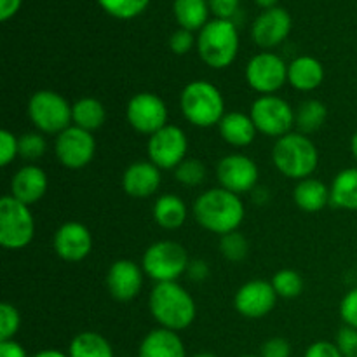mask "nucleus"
Wrapping results in <instances>:
<instances>
[{"instance_id":"f257e3e1","label":"nucleus","mask_w":357,"mask_h":357,"mask_svg":"<svg viewBox=\"0 0 357 357\" xmlns=\"http://www.w3.org/2000/svg\"><path fill=\"white\" fill-rule=\"evenodd\" d=\"M246 216L243 199L222 187L202 192L194 201V218L202 229L216 236L236 232Z\"/></svg>"},{"instance_id":"f03ea898","label":"nucleus","mask_w":357,"mask_h":357,"mask_svg":"<svg viewBox=\"0 0 357 357\" xmlns=\"http://www.w3.org/2000/svg\"><path fill=\"white\" fill-rule=\"evenodd\" d=\"M149 309L160 328L183 331L197 316L195 300L178 281L157 282L149 296Z\"/></svg>"},{"instance_id":"7ed1b4c3","label":"nucleus","mask_w":357,"mask_h":357,"mask_svg":"<svg viewBox=\"0 0 357 357\" xmlns=\"http://www.w3.org/2000/svg\"><path fill=\"white\" fill-rule=\"evenodd\" d=\"M272 162L282 176L305 180L312 176L319 164V152L312 139L302 132H288L278 138L272 149Z\"/></svg>"},{"instance_id":"20e7f679","label":"nucleus","mask_w":357,"mask_h":357,"mask_svg":"<svg viewBox=\"0 0 357 357\" xmlns=\"http://www.w3.org/2000/svg\"><path fill=\"white\" fill-rule=\"evenodd\" d=\"M180 108L183 117L195 128L218 126L225 112L223 94L208 80H192L180 94Z\"/></svg>"},{"instance_id":"39448f33","label":"nucleus","mask_w":357,"mask_h":357,"mask_svg":"<svg viewBox=\"0 0 357 357\" xmlns=\"http://www.w3.org/2000/svg\"><path fill=\"white\" fill-rule=\"evenodd\" d=\"M197 51L202 61L215 70L230 66L239 51L237 26L230 20H213L201 30Z\"/></svg>"},{"instance_id":"423d86ee","label":"nucleus","mask_w":357,"mask_h":357,"mask_svg":"<svg viewBox=\"0 0 357 357\" xmlns=\"http://www.w3.org/2000/svg\"><path fill=\"white\" fill-rule=\"evenodd\" d=\"M28 117L42 135H56L72 126V105L51 89H40L28 100Z\"/></svg>"},{"instance_id":"0eeeda50","label":"nucleus","mask_w":357,"mask_h":357,"mask_svg":"<svg viewBox=\"0 0 357 357\" xmlns=\"http://www.w3.org/2000/svg\"><path fill=\"white\" fill-rule=\"evenodd\" d=\"M190 265L187 250L174 241H157L150 244L142 258V268L155 282H174Z\"/></svg>"},{"instance_id":"6e6552de","label":"nucleus","mask_w":357,"mask_h":357,"mask_svg":"<svg viewBox=\"0 0 357 357\" xmlns=\"http://www.w3.org/2000/svg\"><path fill=\"white\" fill-rule=\"evenodd\" d=\"M35 237V220L30 206L13 195L0 199V244L6 250H24Z\"/></svg>"},{"instance_id":"1a4fd4ad","label":"nucleus","mask_w":357,"mask_h":357,"mask_svg":"<svg viewBox=\"0 0 357 357\" xmlns=\"http://www.w3.org/2000/svg\"><path fill=\"white\" fill-rule=\"evenodd\" d=\"M250 115L257 131L271 138H282L295 126V110L288 101L275 94L257 98L251 105Z\"/></svg>"},{"instance_id":"9d476101","label":"nucleus","mask_w":357,"mask_h":357,"mask_svg":"<svg viewBox=\"0 0 357 357\" xmlns=\"http://www.w3.org/2000/svg\"><path fill=\"white\" fill-rule=\"evenodd\" d=\"M188 152L187 135L181 128L173 124L164 126L146 142V155L152 164H155L160 171L176 169L185 159Z\"/></svg>"},{"instance_id":"9b49d317","label":"nucleus","mask_w":357,"mask_h":357,"mask_svg":"<svg viewBox=\"0 0 357 357\" xmlns=\"http://www.w3.org/2000/svg\"><path fill=\"white\" fill-rule=\"evenodd\" d=\"M244 77L248 86L261 96L275 94L288 82V65L274 52H260L248 61Z\"/></svg>"},{"instance_id":"f8f14e48","label":"nucleus","mask_w":357,"mask_h":357,"mask_svg":"<svg viewBox=\"0 0 357 357\" xmlns=\"http://www.w3.org/2000/svg\"><path fill=\"white\" fill-rule=\"evenodd\" d=\"M54 153L59 164L66 169H82V167L89 166L91 160L94 159L96 139H94L93 132L84 131L72 124L56 136Z\"/></svg>"},{"instance_id":"ddd939ff","label":"nucleus","mask_w":357,"mask_h":357,"mask_svg":"<svg viewBox=\"0 0 357 357\" xmlns=\"http://www.w3.org/2000/svg\"><path fill=\"white\" fill-rule=\"evenodd\" d=\"M126 117H128L129 126L135 131L142 135L152 136L164 126H167V112L166 103L162 98L155 93H138L129 100L128 108H126Z\"/></svg>"},{"instance_id":"4468645a","label":"nucleus","mask_w":357,"mask_h":357,"mask_svg":"<svg viewBox=\"0 0 357 357\" xmlns=\"http://www.w3.org/2000/svg\"><path fill=\"white\" fill-rule=\"evenodd\" d=\"M260 171L251 157L243 153H230L216 164V180L220 187L232 194H248L257 188Z\"/></svg>"},{"instance_id":"2eb2a0df","label":"nucleus","mask_w":357,"mask_h":357,"mask_svg":"<svg viewBox=\"0 0 357 357\" xmlns=\"http://www.w3.org/2000/svg\"><path fill=\"white\" fill-rule=\"evenodd\" d=\"M278 298V293L274 291L271 282L255 279L237 289L234 307L246 319H261L274 310Z\"/></svg>"},{"instance_id":"dca6fc26","label":"nucleus","mask_w":357,"mask_h":357,"mask_svg":"<svg viewBox=\"0 0 357 357\" xmlns=\"http://www.w3.org/2000/svg\"><path fill=\"white\" fill-rule=\"evenodd\" d=\"M52 248L61 260L79 264L93 251V236L84 223L66 222L56 230Z\"/></svg>"},{"instance_id":"f3484780","label":"nucleus","mask_w":357,"mask_h":357,"mask_svg":"<svg viewBox=\"0 0 357 357\" xmlns=\"http://www.w3.org/2000/svg\"><path fill=\"white\" fill-rule=\"evenodd\" d=\"M143 268L132 260L114 261L107 272V289L117 302H131L143 286Z\"/></svg>"},{"instance_id":"a211bd4d","label":"nucleus","mask_w":357,"mask_h":357,"mask_svg":"<svg viewBox=\"0 0 357 357\" xmlns=\"http://www.w3.org/2000/svg\"><path fill=\"white\" fill-rule=\"evenodd\" d=\"M289 31H291V16L281 7L264 10L251 26L253 40L264 49L278 47L281 42L286 40Z\"/></svg>"},{"instance_id":"6ab92c4d","label":"nucleus","mask_w":357,"mask_h":357,"mask_svg":"<svg viewBox=\"0 0 357 357\" xmlns=\"http://www.w3.org/2000/svg\"><path fill=\"white\" fill-rule=\"evenodd\" d=\"M160 169L150 160H136L122 174V188L132 199H149L159 190Z\"/></svg>"},{"instance_id":"aec40b11","label":"nucleus","mask_w":357,"mask_h":357,"mask_svg":"<svg viewBox=\"0 0 357 357\" xmlns=\"http://www.w3.org/2000/svg\"><path fill=\"white\" fill-rule=\"evenodd\" d=\"M49 187L47 174L42 167L28 164L20 167L10 180V194L23 204L31 206L40 201Z\"/></svg>"},{"instance_id":"412c9836","label":"nucleus","mask_w":357,"mask_h":357,"mask_svg":"<svg viewBox=\"0 0 357 357\" xmlns=\"http://www.w3.org/2000/svg\"><path fill=\"white\" fill-rule=\"evenodd\" d=\"M138 357H187V352L176 331L157 328L142 340Z\"/></svg>"},{"instance_id":"4be33fe9","label":"nucleus","mask_w":357,"mask_h":357,"mask_svg":"<svg viewBox=\"0 0 357 357\" xmlns=\"http://www.w3.org/2000/svg\"><path fill=\"white\" fill-rule=\"evenodd\" d=\"M324 80V66L314 56H298L288 65V84L302 93L317 89Z\"/></svg>"},{"instance_id":"5701e85b","label":"nucleus","mask_w":357,"mask_h":357,"mask_svg":"<svg viewBox=\"0 0 357 357\" xmlns=\"http://www.w3.org/2000/svg\"><path fill=\"white\" fill-rule=\"evenodd\" d=\"M218 131L223 142L236 149H244V146L251 145L258 132L251 121V115L244 114V112H227L220 121Z\"/></svg>"},{"instance_id":"b1692460","label":"nucleus","mask_w":357,"mask_h":357,"mask_svg":"<svg viewBox=\"0 0 357 357\" xmlns=\"http://www.w3.org/2000/svg\"><path fill=\"white\" fill-rule=\"evenodd\" d=\"M293 201L302 211L319 213L330 204V187L312 176L300 180L293 190Z\"/></svg>"},{"instance_id":"393cba45","label":"nucleus","mask_w":357,"mask_h":357,"mask_svg":"<svg viewBox=\"0 0 357 357\" xmlns=\"http://www.w3.org/2000/svg\"><path fill=\"white\" fill-rule=\"evenodd\" d=\"M330 204L345 211H357V167L342 169L330 187Z\"/></svg>"},{"instance_id":"a878e982","label":"nucleus","mask_w":357,"mask_h":357,"mask_svg":"<svg viewBox=\"0 0 357 357\" xmlns=\"http://www.w3.org/2000/svg\"><path fill=\"white\" fill-rule=\"evenodd\" d=\"M153 220L164 230H176L187 222V204L174 194H164L157 197L152 209Z\"/></svg>"},{"instance_id":"bb28decb","label":"nucleus","mask_w":357,"mask_h":357,"mask_svg":"<svg viewBox=\"0 0 357 357\" xmlns=\"http://www.w3.org/2000/svg\"><path fill=\"white\" fill-rule=\"evenodd\" d=\"M105 121H107V110L96 98L84 96L72 105V124L84 131H98L103 128Z\"/></svg>"},{"instance_id":"cd10ccee","label":"nucleus","mask_w":357,"mask_h":357,"mask_svg":"<svg viewBox=\"0 0 357 357\" xmlns=\"http://www.w3.org/2000/svg\"><path fill=\"white\" fill-rule=\"evenodd\" d=\"M173 9L178 24L185 30H202L209 23L208 0H174Z\"/></svg>"},{"instance_id":"c85d7f7f","label":"nucleus","mask_w":357,"mask_h":357,"mask_svg":"<svg viewBox=\"0 0 357 357\" xmlns=\"http://www.w3.org/2000/svg\"><path fill=\"white\" fill-rule=\"evenodd\" d=\"M70 357H114V349L103 335L82 331L75 335L68 347Z\"/></svg>"},{"instance_id":"c756f323","label":"nucleus","mask_w":357,"mask_h":357,"mask_svg":"<svg viewBox=\"0 0 357 357\" xmlns=\"http://www.w3.org/2000/svg\"><path fill=\"white\" fill-rule=\"evenodd\" d=\"M328 119V108L319 100H307L296 108L295 126L300 129L302 135L319 131Z\"/></svg>"},{"instance_id":"7c9ffc66","label":"nucleus","mask_w":357,"mask_h":357,"mask_svg":"<svg viewBox=\"0 0 357 357\" xmlns=\"http://www.w3.org/2000/svg\"><path fill=\"white\" fill-rule=\"evenodd\" d=\"M271 284L274 288V291L278 293L279 298L291 300L302 295L305 282H303V278L296 271H293V268H282V271L275 272Z\"/></svg>"},{"instance_id":"2f4dec72","label":"nucleus","mask_w":357,"mask_h":357,"mask_svg":"<svg viewBox=\"0 0 357 357\" xmlns=\"http://www.w3.org/2000/svg\"><path fill=\"white\" fill-rule=\"evenodd\" d=\"M220 253L225 260L232 261V264H241L243 260H246V257L250 255V243H248L246 237L236 230V232L225 234V236L220 237Z\"/></svg>"},{"instance_id":"473e14b6","label":"nucleus","mask_w":357,"mask_h":357,"mask_svg":"<svg viewBox=\"0 0 357 357\" xmlns=\"http://www.w3.org/2000/svg\"><path fill=\"white\" fill-rule=\"evenodd\" d=\"M150 0H98L101 9L117 20H132L146 9Z\"/></svg>"},{"instance_id":"72a5a7b5","label":"nucleus","mask_w":357,"mask_h":357,"mask_svg":"<svg viewBox=\"0 0 357 357\" xmlns=\"http://www.w3.org/2000/svg\"><path fill=\"white\" fill-rule=\"evenodd\" d=\"M174 176L185 187H199L204 183L206 176H208V169H206L204 162L199 159H185L180 166L174 169Z\"/></svg>"},{"instance_id":"f704fd0d","label":"nucleus","mask_w":357,"mask_h":357,"mask_svg":"<svg viewBox=\"0 0 357 357\" xmlns=\"http://www.w3.org/2000/svg\"><path fill=\"white\" fill-rule=\"evenodd\" d=\"M21 326V316L13 303H0V342L14 340Z\"/></svg>"},{"instance_id":"c9c22d12","label":"nucleus","mask_w":357,"mask_h":357,"mask_svg":"<svg viewBox=\"0 0 357 357\" xmlns=\"http://www.w3.org/2000/svg\"><path fill=\"white\" fill-rule=\"evenodd\" d=\"M45 149V139L42 132H24L20 136V157L24 160H38L44 157Z\"/></svg>"},{"instance_id":"e433bc0d","label":"nucleus","mask_w":357,"mask_h":357,"mask_svg":"<svg viewBox=\"0 0 357 357\" xmlns=\"http://www.w3.org/2000/svg\"><path fill=\"white\" fill-rule=\"evenodd\" d=\"M16 157H20V138L3 129L0 131V166L7 167Z\"/></svg>"},{"instance_id":"4c0bfd02","label":"nucleus","mask_w":357,"mask_h":357,"mask_svg":"<svg viewBox=\"0 0 357 357\" xmlns=\"http://www.w3.org/2000/svg\"><path fill=\"white\" fill-rule=\"evenodd\" d=\"M340 317L345 326L357 330V286L352 288L340 302Z\"/></svg>"},{"instance_id":"58836bf2","label":"nucleus","mask_w":357,"mask_h":357,"mask_svg":"<svg viewBox=\"0 0 357 357\" xmlns=\"http://www.w3.org/2000/svg\"><path fill=\"white\" fill-rule=\"evenodd\" d=\"M337 347L344 357H357V330L344 326L337 335Z\"/></svg>"},{"instance_id":"ea45409f","label":"nucleus","mask_w":357,"mask_h":357,"mask_svg":"<svg viewBox=\"0 0 357 357\" xmlns=\"http://www.w3.org/2000/svg\"><path fill=\"white\" fill-rule=\"evenodd\" d=\"M195 44V38L194 33L190 30H185V28H180V30L174 31L169 38V47L174 54L178 56H183L188 54L192 51Z\"/></svg>"},{"instance_id":"a19ab883","label":"nucleus","mask_w":357,"mask_h":357,"mask_svg":"<svg viewBox=\"0 0 357 357\" xmlns=\"http://www.w3.org/2000/svg\"><path fill=\"white\" fill-rule=\"evenodd\" d=\"M291 356V345L286 338L274 337L261 345L260 357H289Z\"/></svg>"},{"instance_id":"79ce46f5","label":"nucleus","mask_w":357,"mask_h":357,"mask_svg":"<svg viewBox=\"0 0 357 357\" xmlns=\"http://www.w3.org/2000/svg\"><path fill=\"white\" fill-rule=\"evenodd\" d=\"M241 0H209V9L216 16V20H230L236 16Z\"/></svg>"},{"instance_id":"37998d69","label":"nucleus","mask_w":357,"mask_h":357,"mask_svg":"<svg viewBox=\"0 0 357 357\" xmlns=\"http://www.w3.org/2000/svg\"><path fill=\"white\" fill-rule=\"evenodd\" d=\"M303 357H344L342 352L338 351L337 344H331V342L319 340L314 342L309 349L305 351Z\"/></svg>"},{"instance_id":"c03bdc74","label":"nucleus","mask_w":357,"mask_h":357,"mask_svg":"<svg viewBox=\"0 0 357 357\" xmlns=\"http://www.w3.org/2000/svg\"><path fill=\"white\" fill-rule=\"evenodd\" d=\"M187 274L190 275L192 281L202 282L209 275V267L206 265L204 260H194L190 261V265H188Z\"/></svg>"},{"instance_id":"a18cd8bd","label":"nucleus","mask_w":357,"mask_h":357,"mask_svg":"<svg viewBox=\"0 0 357 357\" xmlns=\"http://www.w3.org/2000/svg\"><path fill=\"white\" fill-rule=\"evenodd\" d=\"M0 357H28L23 345L17 344L16 340H3L0 342Z\"/></svg>"},{"instance_id":"49530a36","label":"nucleus","mask_w":357,"mask_h":357,"mask_svg":"<svg viewBox=\"0 0 357 357\" xmlns=\"http://www.w3.org/2000/svg\"><path fill=\"white\" fill-rule=\"evenodd\" d=\"M21 0H0V20L9 21L20 10Z\"/></svg>"},{"instance_id":"de8ad7c7","label":"nucleus","mask_w":357,"mask_h":357,"mask_svg":"<svg viewBox=\"0 0 357 357\" xmlns=\"http://www.w3.org/2000/svg\"><path fill=\"white\" fill-rule=\"evenodd\" d=\"M33 357H70V356L61 351H54V349H45V351L37 352Z\"/></svg>"},{"instance_id":"09e8293b","label":"nucleus","mask_w":357,"mask_h":357,"mask_svg":"<svg viewBox=\"0 0 357 357\" xmlns=\"http://www.w3.org/2000/svg\"><path fill=\"white\" fill-rule=\"evenodd\" d=\"M255 2H257L261 9L267 10V9H272V7H275V3H278L279 0H255Z\"/></svg>"},{"instance_id":"8fccbe9b","label":"nucleus","mask_w":357,"mask_h":357,"mask_svg":"<svg viewBox=\"0 0 357 357\" xmlns=\"http://www.w3.org/2000/svg\"><path fill=\"white\" fill-rule=\"evenodd\" d=\"M351 152H352V155H354V159L357 160V131L352 135V138H351Z\"/></svg>"},{"instance_id":"3c124183","label":"nucleus","mask_w":357,"mask_h":357,"mask_svg":"<svg viewBox=\"0 0 357 357\" xmlns=\"http://www.w3.org/2000/svg\"><path fill=\"white\" fill-rule=\"evenodd\" d=\"M192 357H216L215 354H209V352H201V354H195Z\"/></svg>"},{"instance_id":"603ef678","label":"nucleus","mask_w":357,"mask_h":357,"mask_svg":"<svg viewBox=\"0 0 357 357\" xmlns=\"http://www.w3.org/2000/svg\"><path fill=\"white\" fill-rule=\"evenodd\" d=\"M243 357H260V356H243Z\"/></svg>"}]
</instances>
